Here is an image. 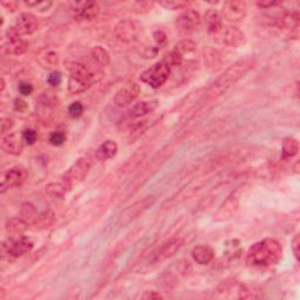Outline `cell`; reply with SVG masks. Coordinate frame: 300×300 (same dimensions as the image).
I'll use <instances>...</instances> for the list:
<instances>
[{
    "label": "cell",
    "mask_w": 300,
    "mask_h": 300,
    "mask_svg": "<svg viewBox=\"0 0 300 300\" xmlns=\"http://www.w3.org/2000/svg\"><path fill=\"white\" fill-rule=\"evenodd\" d=\"M38 61L45 68H51V67L58 66L59 58L58 54L54 51H52V49H44V51L39 53Z\"/></svg>",
    "instance_id": "f1b7e54d"
},
{
    "label": "cell",
    "mask_w": 300,
    "mask_h": 300,
    "mask_svg": "<svg viewBox=\"0 0 300 300\" xmlns=\"http://www.w3.org/2000/svg\"><path fill=\"white\" fill-rule=\"evenodd\" d=\"M204 59H206V63L208 67H213V68H217L222 63L221 56L218 54V52L211 48L204 51Z\"/></svg>",
    "instance_id": "836d02e7"
},
{
    "label": "cell",
    "mask_w": 300,
    "mask_h": 300,
    "mask_svg": "<svg viewBox=\"0 0 300 300\" xmlns=\"http://www.w3.org/2000/svg\"><path fill=\"white\" fill-rule=\"evenodd\" d=\"M90 169V162L86 157H81L75 163L70 165L68 170L62 175V183L70 190L73 186L80 184L84 178L87 177Z\"/></svg>",
    "instance_id": "277c9868"
},
{
    "label": "cell",
    "mask_w": 300,
    "mask_h": 300,
    "mask_svg": "<svg viewBox=\"0 0 300 300\" xmlns=\"http://www.w3.org/2000/svg\"><path fill=\"white\" fill-rule=\"evenodd\" d=\"M256 65V60L251 56H246L238 61H236L234 65H231L229 68L221 74L214 83L209 87L208 91H206L204 96L198 102L199 106L206 105L207 102H210L215 98L220 97L223 95L229 88H231L235 83H237L242 77L245 76Z\"/></svg>",
    "instance_id": "6da1fadb"
},
{
    "label": "cell",
    "mask_w": 300,
    "mask_h": 300,
    "mask_svg": "<svg viewBox=\"0 0 300 300\" xmlns=\"http://www.w3.org/2000/svg\"><path fill=\"white\" fill-rule=\"evenodd\" d=\"M141 33V26L136 21L125 19L119 21L114 28V34L118 40L130 44L137 40Z\"/></svg>",
    "instance_id": "52a82bcc"
},
{
    "label": "cell",
    "mask_w": 300,
    "mask_h": 300,
    "mask_svg": "<svg viewBox=\"0 0 300 300\" xmlns=\"http://www.w3.org/2000/svg\"><path fill=\"white\" fill-rule=\"evenodd\" d=\"M281 258H283V246L274 238H265L257 242L246 253V263L252 267L276 265Z\"/></svg>",
    "instance_id": "7a4b0ae2"
},
{
    "label": "cell",
    "mask_w": 300,
    "mask_h": 300,
    "mask_svg": "<svg viewBox=\"0 0 300 300\" xmlns=\"http://www.w3.org/2000/svg\"><path fill=\"white\" fill-rule=\"evenodd\" d=\"M90 86H91V83L89 82V81L83 80V79H79V77L69 75L68 90H69L70 94L75 95V94L84 93V91L89 89Z\"/></svg>",
    "instance_id": "83f0119b"
},
{
    "label": "cell",
    "mask_w": 300,
    "mask_h": 300,
    "mask_svg": "<svg viewBox=\"0 0 300 300\" xmlns=\"http://www.w3.org/2000/svg\"><path fill=\"white\" fill-rule=\"evenodd\" d=\"M3 53L5 55H23L27 52L28 42L21 38L12 27L6 32V41L3 45Z\"/></svg>",
    "instance_id": "8992f818"
},
{
    "label": "cell",
    "mask_w": 300,
    "mask_h": 300,
    "mask_svg": "<svg viewBox=\"0 0 300 300\" xmlns=\"http://www.w3.org/2000/svg\"><path fill=\"white\" fill-rule=\"evenodd\" d=\"M220 39L222 44L229 47H239L245 44V34L235 26H229L222 30L220 33Z\"/></svg>",
    "instance_id": "ac0fdd59"
},
{
    "label": "cell",
    "mask_w": 300,
    "mask_h": 300,
    "mask_svg": "<svg viewBox=\"0 0 300 300\" xmlns=\"http://www.w3.org/2000/svg\"><path fill=\"white\" fill-rule=\"evenodd\" d=\"M241 188L236 189L235 191H232L230 195L228 196V198L224 201L220 209L217 210V213L215 214L214 220L216 222H225L231 220L235 216V214L237 213L239 207V192H241Z\"/></svg>",
    "instance_id": "ba28073f"
},
{
    "label": "cell",
    "mask_w": 300,
    "mask_h": 300,
    "mask_svg": "<svg viewBox=\"0 0 300 300\" xmlns=\"http://www.w3.org/2000/svg\"><path fill=\"white\" fill-rule=\"evenodd\" d=\"M73 5V13L76 19L90 21L97 18L100 13V6L95 2H81L74 3Z\"/></svg>",
    "instance_id": "5bb4252c"
},
{
    "label": "cell",
    "mask_w": 300,
    "mask_h": 300,
    "mask_svg": "<svg viewBox=\"0 0 300 300\" xmlns=\"http://www.w3.org/2000/svg\"><path fill=\"white\" fill-rule=\"evenodd\" d=\"M160 6L164 7L165 10H183L189 6V3L182 2V0H167V2H161Z\"/></svg>",
    "instance_id": "d590c367"
},
{
    "label": "cell",
    "mask_w": 300,
    "mask_h": 300,
    "mask_svg": "<svg viewBox=\"0 0 300 300\" xmlns=\"http://www.w3.org/2000/svg\"><path fill=\"white\" fill-rule=\"evenodd\" d=\"M291 246H292V251H293L295 259L299 260V255H300V236H299V234L295 235L293 239H292Z\"/></svg>",
    "instance_id": "bcb514c9"
},
{
    "label": "cell",
    "mask_w": 300,
    "mask_h": 300,
    "mask_svg": "<svg viewBox=\"0 0 300 300\" xmlns=\"http://www.w3.org/2000/svg\"><path fill=\"white\" fill-rule=\"evenodd\" d=\"M183 59H184V58H183L181 54H178V53L176 52L175 49H172V51L167 53V54L163 56L162 61L167 63V65L170 67L171 70H172L174 68H177V67L182 66Z\"/></svg>",
    "instance_id": "1f68e13d"
},
{
    "label": "cell",
    "mask_w": 300,
    "mask_h": 300,
    "mask_svg": "<svg viewBox=\"0 0 300 300\" xmlns=\"http://www.w3.org/2000/svg\"><path fill=\"white\" fill-rule=\"evenodd\" d=\"M5 90V80H4V77H2V88H0V91H3Z\"/></svg>",
    "instance_id": "816d5d0a"
},
{
    "label": "cell",
    "mask_w": 300,
    "mask_h": 300,
    "mask_svg": "<svg viewBox=\"0 0 300 300\" xmlns=\"http://www.w3.org/2000/svg\"><path fill=\"white\" fill-rule=\"evenodd\" d=\"M281 5V2H272V0H269V2H258L257 3V6L260 7V9H272V7H277Z\"/></svg>",
    "instance_id": "7dc6e473"
},
{
    "label": "cell",
    "mask_w": 300,
    "mask_h": 300,
    "mask_svg": "<svg viewBox=\"0 0 300 300\" xmlns=\"http://www.w3.org/2000/svg\"><path fill=\"white\" fill-rule=\"evenodd\" d=\"M239 298L242 299H259V298H263V293L262 291L258 290V291H255V287L250 288L248 285H239Z\"/></svg>",
    "instance_id": "d6a6232c"
},
{
    "label": "cell",
    "mask_w": 300,
    "mask_h": 300,
    "mask_svg": "<svg viewBox=\"0 0 300 300\" xmlns=\"http://www.w3.org/2000/svg\"><path fill=\"white\" fill-rule=\"evenodd\" d=\"M155 202H156V198H155L154 196H147L144 197L143 199L137 201L136 203L132 204V206L122 211L119 217L118 223L121 225V227H126V225L130 224L132 222L137 220L141 215L146 213L149 208L153 207Z\"/></svg>",
    "instance_id": "5b68a950"
},
{
    "label": "cell",
    "mask_w": 300,
    "mask_h": 300,
    "mask_svg": "<svg viewBox=\"0 0 300 300\" xmlns=\"http://www.w3.org/2000/svg\"><path fill=\"white\" fill-rule=\"evenodd\" d=\"M55 222V214L53 210H46L44 213L39 214L35 221L32 223L34 225V229L37 230H44V229H47L52 227Z\"/></svg>",
    "instance_id": "d4e9b609"
},
{
    "label": "cell",
    "mask_w": 300,
    "mask_h": 300,
    "mask_svg": "<svg viewBox=\"0 0 300 300\" xmlns=\"http://www.w3.org/2000/svg\"><path fill=\"white\" fill-rule=\"evenodd\" d=\"M33 245L34 244L31 238L21 236L16 241H11L9 245H6V243H3V252L7 253L13 258H18V257H21L25 253L30 252L33 249Z\"/></svg>",
    "instance_id": "4fadbf2b"
},
{
    "label": "cell",
    "mask_w": 300,
    "mask_h": 300,
    "mask_svg": "<svg viewBox=\"0 0 300 300\" xmlns=\"http://www.w3.org/2000/svg\"><path fill=\"white\" fill-rule=\"evenodd\" d=\"M48 142L52 144V146H55V147H59V146H62L63 143L66 142V134L63 132H53L51 135L48 137Z\"/></svg>",
    "instance_id": "8d00e7d4"
},
{
    "label": "cell",
    "mask_w": 300,
    "mask_h": 300,
    "mask_svg": "<svg viewBox=\"0 0 300 300\" xmlns=\"http://www.w3.org/2000/svg\"><path fill=\"white\" fill-rule=\"evenodd\" d=\"M116 153H118V144L115 141L107 140L97 148L95 156L98 161H107L109 158L114 157Z\"/></svg>",
    "instance_id": "603a6c76"
},
{
    "label": "cell",
    "mask_w": 300,
    "mask_h": 300,
    "mask_svg": "<svg viewBox=\"0 0 300 300\" xmlns=\"http://www.w3.org/2000/svg\"><path fill=\"white\" fill-rule=\"evenodd\" d=\"M204 24L210 34H218L223 30V18L216 10L210 9L204 14Z\"/></svg>",
    "instance_id": "ffe728a7"
},
{
    "label": "cell",
    "mask_w": 300,
    "mask_h": 300,
    "mask_svg": "<svg viewBox=\"0 0 300 300\" xmlns=\"http://www.w3.org/2000/svg\"><path fill=\"white\" fill-rule=\"evenodd\" d=\"M143 299H162L163 295L161 293H158L156 291H147L146 293L142 295Z\"/></svg>",
    "instance_id": "681fc988"
},
{
    "label": "cell",
    "mask_w": 300,
    "mask_h": 300,
    "mask_svg": "<svg viewBox=\"0 0 300 300\" xmlns=\"http://www.w3.org/2000/svg\"><path fill=\"white\" fill-rule=\"evenodd\" d=\"M28 229V222L25 221L23 217H14L6 222L5 230L9 235L20 236Z\"/></svg>",
    "instance_id": "cb8c5ba5"
},
{
    "label": "cell",
    "mask_w": 300,
    "mask_h": 300,
    "mask_svg": "<svg viewBox=\"0 0 300 300\" xmlns=\"http://www.w3.org/2000/svg\"><path fill=\"white\" fill-rule=\"evenodd\" d=\"M300 24V16L298 11H291V12H285L281 14V17L277 20V26L279 30L288 32L291 38H298Z\"/></svg>",
    "instance_id": "2e32d148"
},
{
    "label": "cell",
    "mask_w": 300,
    "mask_h": 300,
    "mask_svg": "<svg viewBox=\"0 0 300 300\" xmlns=\"http://www.w3.org/2000/svg\"><path fill=\"white\" fill-rule=\"evenodd\" d=\"M82 113H83V106L79 101L73 102V104L68 107V114L70 118L73 119L80 118V116L82 115Z\"/></svg>",
    "instance_id": "74e56055"
},
{
    "label": "cell",
    "mask_w": 300,
    "mask_h": 300,
    "mask_svg": "<svg viewBox=\"0 0 300 300\" xmlns=\"http://www.w3.org/2000/svg\"><path fill=\"white\" fill-rule=\"evenodd\" d=\"M158 108V101L157 100H149V101H141L139 104H135L132 107V109L128 112L129 116L132 119H139L143 118L148 114H151Z\"/></svg>",
    "instance_id": "44dd1931"
},
{
    "label": "cell",
    "mask_w": 300,
    "mask_h": 300,
    "mask_svg": "<svg viewBox=\"0 0 300 300\" xmlns=\"http://www.w3.org/2000/svg\"><path fill=\"white\" fill-rule=\"evenodd\" d=\"M140 93H141V88L139 84L136 82H128L116 91L115 97H114L115 105L120 108L128 107L129 105H132L133 102L139 97Z\"/></svg>",
    "instance_id": "8fae6325"
},
{
    "label": "cell",
    "mask_w": 300,
    "mask_h": 300,
    "mask_svg": "<svg viewBox=\"0 0 300 300\" xmlns=\"http://www.w3.org/2000/svg\"><path fill=\"white\" fill-rule=\"evenodd\" d=\"M153 6H154V3H149V2L135 3L134 4V12H136V13L149 12Z\"/></svg>",
    "instance_id": "b9f144b4"
},
{
    "label": "cell",
    "mask_w": 300,
    "mask_h": 300,
    "mask_svg": "<svg viewBox=\"0 0 300 300\" xmlns=\"http://www.w3.org/2000/svg\"><path fill=\"white\" fill-rule=\"evenodd\" d=\"M191 257L197 264L201 265H207L214 259L215 252L214 250L208 245H198L195 246L191 251Z\"/></svg>",
    "instance_id": "7402d4cb"
},
{
    "label": "cell",
    "mask_w": 300,
    "mask_h": 300,
    "mask_svg": "<svg viewBox=\"0 0 300 300\" xmlns=\"http://www.w3.org/2000/svg\"><path fill=\"white\" fill-rule=\"evenodd\" d=\"M299 151V142L294 137H286L283 141V148H281V156L284 160L294 157Z\"/></svg>",
    "instance_id": "f546056e"
},
{
    "label": "cell",
    "mask_w": 300,
    "mask_h": 300,
    "mask_svg": "<svg viewBox=\"0 0 300 300\" xmlns=\"http://www.w3.org/2000/svg\"><path fill=\"white\" fill-rule=\"evenodd\" d=\"M170 74H171L170 67L161 60L160 62L155 63V65L150 66L149 68L144 70V72L141 74L140 80L144 83L149 84L150 87L160 88L167 82L169 76H170Z\"/></svg>",
    "instance_id": "3957f363"
},
{
    "label": "cell",
    "mask_w": 300,
    "mask_h": 300,
    "mask_svg": "<svg viewBox=\"0 0 300 300\" xmlns=\"http://www.w3.org/2000/svg\"><path fill=\"white\" fill-rule=\"evenodd\" d=\"M47 82L48 84H51L52 87H58L59 84L62 82V74L58 72V70H53V72L48 74Z\"/></svg>",
    "instance_id": "ab89813d"
},
{
    "label": "cell",
    "mask_w": 300,
    "mask_h": 300,
    "mask_svg": "<svg viewBox=\"0 0 300 300\" xmlns=\"http://www.w3.org/2000/svg\"><path fill=\"white\" fill-rule=\"evenodd\" d=\"M222 18L230 23H239L246 16V5L243 2H227L221 13Z\"/></svg>",
    "instance_id": "9a60e30c"
},
{
    "label": "cell",
    "mask_w": 300,
    "mask_h": 300,
    "mask_svg": "<svg viewBox=\"0 0 300 300\" xmlns=\"http://www.w3.org/2000/svg\"><path fill=\"white\" fill-rule=\"evenodd\" d=\"M2 5H3L4 7H6V9L9 10V11H11V12H13V11L17 9L18 3H17V2H10V3H7V2H2Z\"/></svg>",
    "instance_id": "f907efd6"
},
{
    "label": "cell",
    "mask_w": 300,
    "mask_h": 300,
    "mask_svg": "<svg viewBox=\"0 0 300 300\" xmlns=\"http://www.w3.org/2000/svg\"><path fill=\"white\" fill-rule=\"evenodd\" d=\"M153 37H154L155 44H156L157 47H161V46H163L165 44V41H167V34H165L164 32L161 31V30L154 32Z\"/></svg>",
    "instance_id": "f6af8a7d"
},
{
    "label": "cell",
    "mask_w": 300,
    "mask_h": 300,
    "mask_svg": "<svg viewBox=\"0 0 300 300\" xmlns=\"http://www.w3.org/2000/svg\"><path fill=\"white\" fill-rule=\"evenodd\" d=\"M18 90H19V93L23 96H28V95L33 93V86L30 82H27V81H21L19 86H18Z\"/></svg>",
    "instance_id": "7bdbcfd3"
},
{
    "label": "cell",
    "mask_w": 300,
    "mask_h": 300,
    "mask_svg": "<svg viewBox=\"0 0 300 300\" xmlns=\"http://www.w3.org/2000/svg\"><path fill=\"white\" fill-rule=\"evenodd\" d=\"M27 170L24 167H13L7 170L2 177V185H0V192L4 193L6 190L14 189L21 186L27 179Z\"/></svg>",
    "instance_id": "9c48e42d"
},
{
    "label": "cell",
    "mask_w": 300,
    "mask_h": 300,
    "mask_svg": "<svg viewBox=\"0 0 300 300\" xmlns=\"http://www.w3.org/2000/svg\"><path fill=\"white\" fill-rule=\"evenodd\" d=\"M21 216L25 221L30 222L32 224L33 222L35 221V218H37V211H35L34 207L32 206L30 203H24L23 207H21Z\"/></svg>",
    "instance_id": "e575fe53"
},
{
    "label": "cell",
    "mask_w": 300,
    "mask_h": 300,
    "mask_svg": "<svg viewBox=\"0 0 300 300\" xmlns=\"http://www.w3.org/2000/svg\"><path fill=\"white\" fill-rule=\"evenodd\" d=\"M24 139L23 135H19L17 133H10L7 135L3 136L0 147L6 154L13 155V156H19L24 150Z\"/></svg>",
    "instance_id": "e0dca14e"
},
{
    "label": "cell",
    "mask_w": 300,
    "mask_h": 300,
    "mask_svg": "<svg viewBox=\"0 0 300 300\" xmlns=\"http://www.w3.org/2000/svg\"><path fill=\"white\" fill-rule=\"evenodd\" d=\"M196 48H197L196 42L191 40V39H184V40L179 41L178 44H176V46L174 47L175 51L177 52L178 54H181L183 58H184L185 55L193 54V53L196 52Z\"/></svg>",
    "instance_id": "4dcf8cb0"
},
{
    "label": "cell",
    "mask_w": 300,
    "mask_h": 300,
    "mask_svg": "<svg viewBox=\"0 0 300 300\" xmlns=\"http://www.w3.org/2000/svg\"><path fill=\"white\" fill-rule=\"evenodd\" d=\"M13 126L14 122L12 119L2 118V120H0V130H2V134H6L7 132H10V130L13 128Z\"/></svg>",
    "instance_id": "ee69618b"
},
{
    "label": "cell",
    "mask_w": 300,
    "mask_h": 300,
    "mask_svg": "<svg viewBox=\"0 0 300 300\" xmlns=\"http://www.w3.org/2000/svg\"><path fill=\"white\" fill-rule=\"evenodd\" d=\"M23 139H24V142L28 144V146H32V144L35 143V141L38 139V134L35 132L34 129L32 128H27L24 130L23 133Z\"/></svg>",
    "instance_id": "f35d334b"
},
{
    "label": "cell",
    "mask_w": 300,
    "mask_h": 300,
    "mask_svg": "<svg viewBox=\"0 0 300 300\" xmlns=\"http://www.w3.org/2000/svg\"><path fill=\"white\" fill-rule=\"evenodd\" d=\"M90 58L94 61V63H96L97 66L102 67V68L109 65V62H111L109 53L106 51L104 47H101V46H95L94 48H91Z\"/></svg>",
    "instance_id": "4316f807"
},
{
    "label": "cell",
    "mask_w": 300,
    "mask_h": 300,
    "mask_svg": "<svg viewBox=\"0 0 300 300\" xmlns=\"http://www.w3.org/2000/svg\"><path fill=\"white\" fill-rule=\"evenodd\" d=\"M67 191H68V189H67V186L63 184L62 182L49 183V184L46 185V189H45L46 195H47L49 198H53V199L63 198Z\"/></svg>",
    "instance_id": "484cf974"
},
{
    "label": "cell",
    "mask_w": 300,
    "mask_h": 300,
    "mask_svg": "<svg viewBox=\"0 0 300 300\" xmlns=\"http://www.w3.org/2000/svg\"><path fill=\"white\" fill-rule=\"evenodd\" d=\"M12 28L21 37L23 35H31L38 31L39 21L34 14L25 12L17 18Z\"/></svg>",
    "instance_id": "7c38bea8"
},
{
    "label": "cell",
    "mask_w": 300,
    "mask_h": 300,
    "mask_svg": "<svg viewBox=\"0 0 300 300\" xmlns=\"http://www.w3.org/2000/svg\"><path fill=\"white\" fill-rule=\"evenodd\" d=\"M201 16L195 10H186L182 14H179L176 19V28L179 33L190 34L195 32L201 25Z\"/></svg>",
    "instance_id": "30bf717a"
},
{
    "label": "cell",
    "mask_w": 300,
    "mask_h": 300,
    "mask_svg": "<svg viewBox=\"0 0 300 300\" xmlns=\"http://www.w3.org/2000/svg\"><path fill=\"white\" fill-rule=\"evenodd\" d=\"M182 245H183V242L181 239L172 238L170 241L165 242L163 245H161L160 248L157 249V251L154 252L153 257H151V260H153V263L163 262V260L174 256L175 253L181 249Z\"/></svg>",
    "instance_id": "d6986e66"
},
{
    "label": "cell",
    "mask_w": 300,
    "mask_h": 300,
    "mask_svg": "<svg viewBox=\"0 0 300 300\" xmlns=\"http://www.w3.org/2000/svg\"><path fill=\"white\" fill-rule=\"evenodd\" d=\"M26 108H27V104L23 100V98L17 97L16 100H14V109H16L17 112H24Z\"/></svg>",
    "instance_id": "c3c4849f"
},
{
    "label": "cell",
    "mask_w": 300,
    "mask_h": 300,
    "mask_svg": "<svg viewBox=\"0 0 300 300\" xmlns=\"http://www.w3.org/2000/svg\"><path fill=\"white\" fill-rule=\"evenodd\" d=\"M25 4L28 7H34V9L41 11V12L49 10L53 5L52 2H26Z\"/></svg>",
    "instance_id": "60d3db41"
}]
</instances>
